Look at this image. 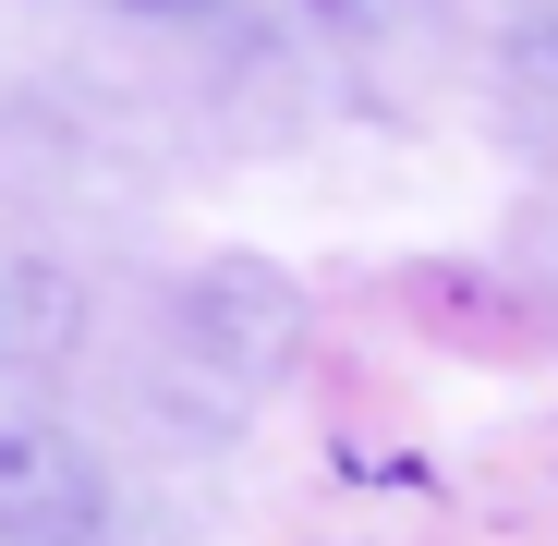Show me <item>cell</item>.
Listing matches in <instances>:
<instances>
[{"label":"cell","mask_w":558,"mask_h":546,"mask_svg":"<svg viewBox=\"0 0 558 546\" xmlns=\"http://www.w3.org/2000/svg\"><path fill=\"white\" fill-rule=\"evenodd\" d=\"M110 534V474L73 425H13L0 437V546H98Z\"/></svg>","instance_id":"obj_1"},{"label":"cell","mask_w":558,"mask_h":546,"mask_svg":"<svg viewBox=\"0 0 558 546\" xmlns=\"http://www.w3.org/2000/svg\"><path fill=\"white\" fill-rule=\"evenodd\" d=\"M122 13H146V25H207V13H231V0H122Z\"/></svg>","instance_id":"obj_2"}]
</instances>
